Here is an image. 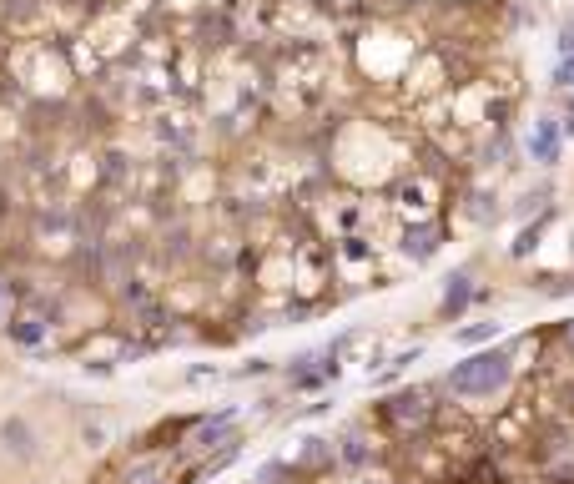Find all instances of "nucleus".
<instances>
[{"instance_id": "1", "label": "nucleus", "mask_w": 574, "mask_h": 484, "mask_svg": "<svg viewBox=\"0 0 574 484\" xmlns=\"http://www.w3.org/2000/svg\"><path fill=\"white\" fill-rule=\"evenodd\" d=\"M509 379H514V353L509 348H484V353H469L464 363H454L444 389L454 399H464V404H479V399L504 394Z\"/></svg>"}, {"instance_id": "2", "label": "nucleus", "mask_w": 574, "mask_h": 484, "mask_svg": "<svg viewBox=\"0 0 574 484\" xmlns=\"http://www.w3.org/2000/svg\"><path fill=\"white\" fill-rule=\"evenodd\" d=\"M378 419H383V429L393 439H423L439 424V404H434L428 389H398V394H388L378 404Z\"/></svg>"}, {"instance_id": "3", "label": "nucleus", "mask_w": 574, "mask_h": 484, "mask_svg": "<svg viewBox=\"0 0 574 484\" xmlns=\"http://www.w3.org/2000/svg\"><path fill=\"white\" fill-rule=\"evenodd\" d=\"M232 444H237V409L187 419V429H182V454H202V459H212V449H232Z\"/></svg>"}, {"instance_id": "4", "label": "nucleus", "mask_w": 574, "mask_h": 484, "mask_svg": "<svg viewBox=\"0 0 574 484\" xmlns=\"http://www.w3.org/2000/svg\"><path fill=\"white\" fill-rule=\"evenodd\" d=\"M6 333L21 348H46L56 338V313L41 308V303H16V313L6 318Z\"/></svg>"}, {"instance_id": "5", "label": "nucleus", "mask_w": 574, "mask_h": 484, "mask_svg": "<svg viewBox=\"0 0 574 484\" xmlns=\"http://www.w3.org/2000/svg\"><path fill=\"white\" fill-rule=\"evenodd\" d=\"M434 197H439V182L428 177L423 167L403 172L398 187H393V207H398L403 217H413V222H428V212H434Z\"/></svg>"}, {"instance_id": "6", "label": "nucleus", "mask_w": 574, "mask_h": 484, "mask_svg": "<svg viewBox=\"0 0 574 484\" xmlns=\"http://www.w3.org/2000/svg\"><path fill=\"white\" fill-rule=\"evenodd\" d=\"M524 152H529V162H539V167H554V162H559V152H564L559 116H534V127H529V137H524Z\"/></svg>"}, {"instance_id": "7", "label": "nucleus", "mask_w": 574, "mask_h": 484, "mask_svg": "<svg viewBox=\"0 0 574 484\" xmlns=\"http://www.w3.org/2000/svg\"><path fill=\"white\" fill-rule=\"evenodd\" d=\"M373 459H378V434H368L363 424H353V429H343V434L333 439V464L363 469V464H373Z\"/></svg>"}, {"instance_id": "8", "label": "nucleus", "mask_w": 574, "mask_h": 484, "mask_svg": "<svg viewBox=\"0 0 574 484\" xmlns=\"http://www.w3.org/2000/svg\"><path fill=\"white\" fill-rule=\"evenodd\" d=\"M439 248H444V222L428 217V222H408V227H403V253H408L413 263H428Z\"/></svg>"}, {"instance_id": "9", "label": "nucleus", "mask_w": 574, "mask_h": 484, "mask_svg": "<svg viewBox=\"0 0 574 484\" xmlns=\"http://www.w3.org/2000/svg\"><path fill=\"white\" fill-rule=\"evenodd\" d=\"M0 439H6V449H11L16 459H36V434H31V424H26V419H6Z\"/></svg>"}, {"instance_id": "10", "label": "nucleus", "mask_w": 574, "mask_h": 484, "mask_svg": "<svg viewBox=\"0 0 574 484\" xmlns=\"http://www.w3.org/2000/svg\"><path fill=\"white\" fill-rule=\"evenodd\" d=\"M293 464V474H303V469H323V464H333V439H303V449H298V459H287Z\"/></svg>"}, {"instance_id": "11", "label": "nucleus", "mask_w": 574, "mask_h": 484, "mask_svg": "<svg viewBox=\"0 0 574 484\" xmlns=\"http://www.w3.org/2000/svg\"><path fill=\"white\" fill-rule=\"evenodd\" d=\"M469 298H474V288H469V273L449 278V288H444V313H459V308H464Z\"/></svg>"}, {"instance_id": "12", "label": "nucleus", "mask_w": 574, "mask_h": 484, "mask_svg": "<svg viewBox=\"0 0 574 484\" xmlns=\"http://www.w3.org/2000/svg\"><path fill=\"white\" fill-rule=\"evenodd\" d=\"M489 338H499V323H494V318H484V323H469V328H459V333H454V343H464V348H474V343H489Z\"/></svg>"}, {"instance_id": "13", "label": "nucleus", "mask_w": 574, "mask_h": 484, "mask_svg": "<svg viewBox=\"0 0 574 484\" xmlns=\"http://www.w3.org/2000/svg\"><path fill=\"white\" fill-rule=\"evenodd\" d=\"M16 313V283L6 278V273H0V328H6V318Z\"/></svg>"}, {"instance_id": "14", "label": "nucleus", "mask_w": 574, "mask_h": 484, "mask_svg": "<svg viewBox=\"0 0 574 484\" xmlns=\"http://www.w3.org/2000/svg\"><path fill=\"white\" fill-rule=\"evenodd\" d=\"M549 81H554V91H564V96H569V91H574V56H564V61L554 66V76H549Z\"/></svg>"}, {"instance_id": "15", "label": "nucleus", "mask_w": 574, "mask_h": 484, "mask_svg": "<svg viewBox=\"0 0 574 484\" xmlns=\"http://www.w3.org/2000/svg\"><path fill=\"white\" fill-rule=\"evenodd\" d=\"M554 51H559V61H564V56H574V16H569V21H559V36H554Z\"/></svg>"}, {"instance_id": "16", "label": "nucleus", "mask_w": 574, "mask_h": 484, "mask_svg": "<svg viewBox=\"0 0 574 484\" xmlns=\"http://www.w3.org/2000/svg\"><path fill=\"white\" fill-rule=\"evenodd\" d=\"M559 132H564V137H574V91H569V101H564V116H559Z\"/></svg>"}, {"instance_id": "17", "label": "nucleus", "mask_w": 574, "mask_h": 484, "mask_svg": "<svg viewBox=\"0 0 574 484\" xmlns=\"http://www.w3.org/2000/svg\"><path fill=\"white\" fill-rule=\"evenodd\" d=\"M358 484H398L393 474H378V479H358Z\"/></svg>"}, {"instance_id": "18", "label": "nucleus", "mask_w": 574, "mask_h": 484, "mask_svg": "<svg viewBox=\"0 0 574 484\" xmlns=\"http://www.w3.org/2000/svg\"><path fill=\"white\" fill-rule=\"evenodd\" d=\"M564 343H569V348H574V323H564Z\"/></svg>"}, {"instance_id": "19", "label": "nucleus", "mask_w": 574, "mask_h": 484, "mask_svg": "<svg viewBox=\"0 0 574 484\" xmlns=\"http://www.w3.org/2000/svg\"><path fill=\"white\" fill-rule=\"evenodd\" d=\"M287 484H293V479H287Z\"/></svg>"}]
</instances>
